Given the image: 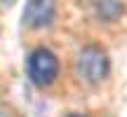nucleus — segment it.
<instances>
[{"mask_svg":"<svg viewBox=\"0 0 127 117\" xmlns=\"http://www.w3.org/2000/svg\"><path fill=\"white\" fill-rule=\"evenodd\" d=\"M26 73L35 87L45 89V87L54 84L59 77V58L47 47H35L26 58Z\"/></svg>","mask_w":127,"mask_h":117,"instance_id":"1","label":"nucleus"},{"mask_svg":"<svg viewBox=\"0 0 127 117\" xmlns=\"http://www.w3.org/2000/svg\"><path fill=\"white\" fill-rule=\"evenodd\" d=\"M68 117H87V115H80V113H75V115H68Z\"/></svg>","mask_w":127,"mask_h":117,"instance_id":"5","label":"nucleus"},{"mask_svg":"<svg viewBox=\"0 0 127 117\" xmlns=\"http://www.w3.org/2000/svg\"><path fill=\"white\" fill-rule=\"evenodd\" d=\"M75 73L85 84H99L108 75V54L96 45H87L78 52Z\"/></svg>","mask_w":127,"mask_h":117,"instance_id":"2","label":"nucleus"},{"mask_svg":"<svg viewBox=\"0 0 127 117\" xmlns=\"http://www.w3.org/2000/svg\"><path fill=\"white\" fill-rule=\"evenodd\" d=\"M52 17H54V5L52 2L33 0V2H28L26 9H24V21H26V26H31V28L47 26V23L52 21Z\"/></svg>","mask_w":127,"mask_h":117,"instance_id":"3","label":"nucleus"},{"mask_svg":"<svg viewBox=\"0 0 127 117\" xmlns=\"http://www.w3.org/2000/svg\"><path fill=\"white\" fill-rule=\"evenodd\" d=\"M96 12H99L101 19H118L120 14H123V5L113 2V0H108V2H99V5H96Z\"/></svg>","mask_w":127,"mask_h":117,"instance_id":"4","label":"nucleus"}]
</instances>
